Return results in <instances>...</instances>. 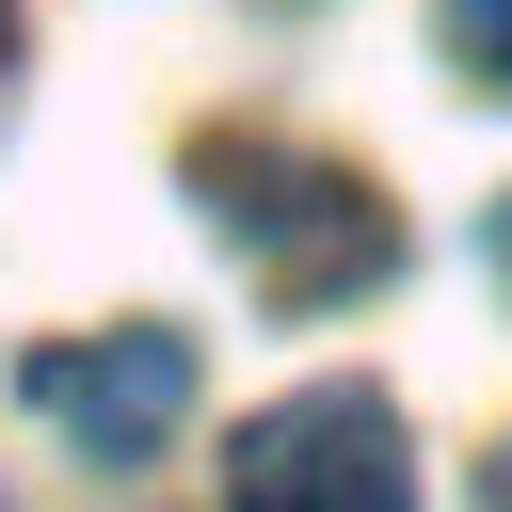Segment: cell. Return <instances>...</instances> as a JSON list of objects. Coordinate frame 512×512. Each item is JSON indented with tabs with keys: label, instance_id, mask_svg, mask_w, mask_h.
Wrapping results in <instances>:
<instances>
[{
	"label": "cell",
	"instance_id": "6da1fadb",
	"mask_svg": "<svg viewBox=\"0 0 512 512\" xmlns=\"http://www.w3.org/2000/svg\"><path fill=\"white\" fill-rule=\"evenodd\" d=\"M192 192H208V224L256 256L272 304H368V288L400 272V224L368 208V176H336V160H304V144L208 128V144H192Z\"/></svg>",
	"mask_w": 512,
	"mask_h": 512
},
{
	"label": "cell",
	"instance_id": "7a4b0ae2",
	"mask_svg": "<svg viewBox=\"0 0 512 512\" xmlns=\"http://www.w3.org/2000/svg\"><path fill=\"white\" fill-rule=\"evenodd\" d=\"M240 512H416V464H400V416L368 384H304L240 432Z\"/></svg>",
	"mask_w": 512,
	"mask_h": 512
},
{
	"label": "cell",
	"instance_id": "3957f363",
	"mask_svg": "<svg viewBox=\"0 0 512 512\" xmlns=\"http://www.w3.org/2000/svg\"><path fill=\"white\" fill-rule=\"evenodd\" d=\"M16 384H32V416H48L80 464H144V448L192 416V336H160V320H128V336H64V352H32Z\"/></svg>",
	"mask_w": 512,
	"mask_h": 512
},
{
	"label": "cell",
	"instance_id": "277c9868",
	"mask_svg": "<svg viewBox=\"0 0 512 512\" xmlns=\"http://www.w3.org/2000/svg\"><path fill=\"white\" fill-rule=\"evenodd\" d=\"M448 64L512 96V0H448Z\"/></svg>",
	"mask_w": 512,
	"mask_h": 512
},
{
	"label": "cell",
	"instance_id": "5b68a950",
	"mask_svg": "<svg viewBox=\"0 0 512 512\" xmlns=\"http://www.w3.org/2000/svg\"><path fill=\"white\" fill-rule=\"evenodd\" d=\"M0 48H16V16H0Z\"/></svg>",
	"mask_w": 512,
	"mask_h": 512
}]
</instances>
